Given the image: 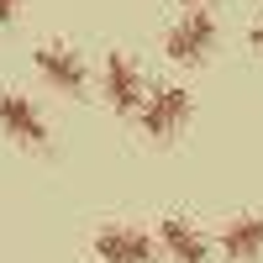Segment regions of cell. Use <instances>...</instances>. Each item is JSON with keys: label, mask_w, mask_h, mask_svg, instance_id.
Listing matches in <instances>:
<instances>
[{"label": "cell", "mask_w": 263, "mask_h": 263, "mask_svg": "<svg viewBox=\"0 0 263 263\" xmlns=\"http://www.w3.org/2000/svg\"><path fill=\"white\" fill-rule=\"evenodd\" d=\"M137 116H142V137H153V142H174V137L190 126V116H195V95L184 90V84L147 90V100H142Z\"/></svg>", "instance_id": "cell-1"}, {"label": "cell", "mask_w": 263, "mask_h": 263, "mask_svg": "<svg viewBox=\"0 0 263 263\" xmlns=\"http://www.w3.org/2000/svg\"><path fill=\"white\" fill-rule=\"evenodd\" d=\"M16 11H21V0H0V27H6V21H16Z\"/></svg>", "instance_id": "cell-10"}, {"label": "cell", "mask_w": 263, "mask_h": 263, "mask_svg": "<svg viewBox=\"0 0 263 263\" xmlns=\"http://www.w3.org/2000/svg\"><path fill=\"white\" fill-rule=\"evenodd\" d=\"M216 21L205 16V11H190V16H179L168 27V37H163V53L174 58V63H184V69H195V63H205L211 58V48H216Z\"/></svg>", "instance_id": "cell-2"}, {"label": "cell", "mask_w": 263, "mask_h": 263, "mask_svg": "<svg viewBox=\"0 0 263 263\" xmlns=\"http://www.w3.org/2000/svg\"><path fill=\"white\" fill-rule=\"evenodd\" d=\"M221 253L232 263H258L263 258V211L232 216V221L221 227Z\"/></svg>", "instance_id": "cell-8"}, {"label": "cell", "mask_w": 263, "mask_h": 263, "mask_svg": "<svg viewBox=\"0 0 263 263\" xmlns=\"http://www.w3.org/2000/svg\"><path fill=\"white\" fill-rule=\"evenodd\" d=\"M184 6H205V0H184Z\"/></svg>", "instance_id": "cell-11"}, {"label": "cell", "mask_w": 263, "mask_h": 263, "mask_svg": "<svg viewBox=\"0 0 263 263\" xmlns=\"http://www.w3.org/2000/svg\"><path fill=\"white\" fill-rule=\"evenodd\" d=\"M32 63H37L42 84H53L58 95H79L84 79H90V69H84V53L69 48V42H42V48L32 53Z\"/></svg>", "instance_id": "cell-3"}, {"label": "cell", "mask_w": 263, "mask_h": 263, "mask_svg": "<svg viewBox=\"0 0 263 263\" xmlns=\"http://www.w3.org/2000/svg\"><path fill=\"white\" fill-rule=\"evenodd\" d=\"M158 248L168 253V263H211V237L190 216H163L158 221Z\"/></svg>", "instance_id": "cell-7"}, {"label": "cell", "mask_w": 263, "mask_h": 263, "mask_svg": "<svg viewBox=\"0 0 263 263\" xmlns=\"http://www.w3.org/2000/svg\"><path fill=\"white\" fill-rule=\"evenodd\" d=\"M100 90H105V105H111L116 116H126V111H142V100H147L142 69H137V63H132L126 53H105V74H100Z\"/></svg>", "instance_id": "cell-4"}, {"label": "cell", "mask_w": 263, "mask_h": 263, "mask_svg": "<svg viewBox=\"0 0 263 263\" xmlns=\"http://www.w3.org/2000/svg\"><path fill=\"white\" fill-rule=\"evenodd\" d=\"M248 48L263 53V21H253V27H248Z\"/></svg>", "instance_id": "cell-9"}, {"label": "cell", "mask_w": 263, "mask_h": 263, "mask_svg": "<svg viewBox=\"0 0 263 263\" xmlns=\"http://www.w3.org/2000/svg\"><path fill=\"white\" fill-rule=\"evenodd\" d=\"M95 263H158V237L142 227H105L95 232Z\"/></svg>", "instance_id": "cell-5"}, {"label": "cell", "mask_w": 263, "mask_h": 263, "mask_svg": "<svg viewBox=\"0 0 263 263\" xmlns=\"http://www.w3.org/2000/svg\"><path fill=\"white\" fill-rule=\"evenodd\" d=\"M0 132H6L11 142H21V147H48V121H42V111L21 90L0 95Z\"/></svg>", "instance_id": "cell-6"}]
</instances>
